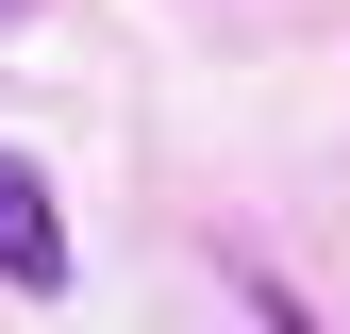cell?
I'll return each instance as SVG.
<instances>
[{"mask_svg":"<svg viewBox=\"0 0 350 334\" xmlns=\"http://www.w3.org/2000/svg\"><path fill=\"white\" fill-rule=\"evenodd\" d=\"M0 284H17V301H67V284H83V250H67V201H51V167H17V151H0Z\"/></svg>","mask_w":350,"mask_h":334,"instance_id":"cell-1","label":"cell"},{"mask_svg":"<svg viewBox=\"0 0 350 334\" xmlns=\"http://www.w3.org/2000/svg\"><path fill=\"white\" fill-rule=\"evenodd\" d=\"M250 334H317V301L300 284H250Z\"/></svg>","mask_w":350,"mask_h":334,"instance_id":"cell-2","label":"cell"}]
</instances>
